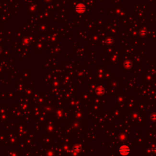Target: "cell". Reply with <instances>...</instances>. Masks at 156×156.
I'll return each instance as SVG.
<instances>
[{
  "label": "cell",
  "instance_id": "obj_1",
  "mask_svg": "<svg viewBox=\"0 0 156 156\" xmlns=\"http://www.w3.org/2000/svg\"><path fill=\"white\" fill-rule=\"evenodd\" d=\"M130 151V149L127 146H122L119 149V152L121 155L123 156H127V155L129 153Z\"/></svg>",
  "mask_w": 156,
  "mask_h": 156
}]
</instances>
